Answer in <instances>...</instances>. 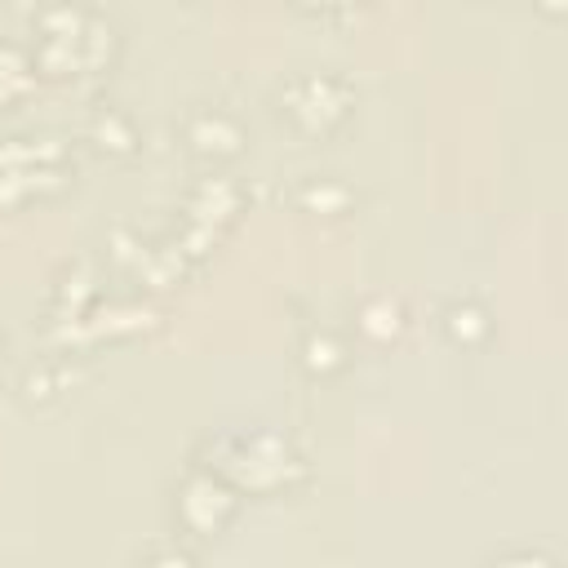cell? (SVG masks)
<instances>
[{
    "label": "cell",
    "mask_w": 568,
    "mask_h": 568,
    "mask_svg": "<svg viewBox=\"0 0 568 568\" xmlns=\"http://www.w3.org/2000/svg\"><path fill=\"white\" fill-rule=\"evenodd\" d=\"M359 324H364V333L386 337V333H395V328H399V306H395V302H386V297H377V302H368V306H364Z\"/></svg>",
    "instance_id": "277c9868"
},
{
    "label": "cell",
    "mask_w": 568,
    "mask_h": 568,
    "mask_svg": "<svg viewBox=\"0 0 568 568\" xmlns=\"http://www.w3.org/2000/svg\"><path fill=\"white\" fill-rule=\"evenodd\" d=\"M346 102V84L333 75H302L288 84V115L306 129H324Z\"/></svg>",
    "instance_id": "6da1fadb"
},
{
    "label": "cell",
    "mask_w": 568,
    "mask_h": 568,
    "mask_svg": "<svg viewBox=\"0 0 568 568\" xmlns=\"http://www.w3.org/2000/svg\"><path fill=\"white\" fill-rule=\"evenodd\" d=\"M346 186H337V182H311V191H297V200H306V204H315V209H337V204H346Z\"/></svg>",
    "instance_id": "5b68a950"
},
{
    "label": "cell",
    "mask_w": 568,
    "mask_h": 568,
    "mask_svg": "<svg viewBox=\"0 0 568 568\" xmlns=\"http://www.w3.org/2000/svg\"><path fill=\"white\" fill-rule=\"evenodd\" d=\"M497 568H550V559H541V555H528V550H519V555H506Z\"/></svg>",
    "instance_id": "ba28073f"
},
{
    "label": "cell",
    "mask_w": 568,
    "mask_h": 568,
    "mask_svg": "<svg viewBox=\"0 0 568 568\" xmlns=\"http://www.w3.org/2000/svg\"><path fill=\"white\" fill-rule=\"evenodd\" d=\"M337 355H342V351H337V342H333L328 333H311V337H306V364H311V368H333Z\"/></svg>",
    "instance_id": "8992f818"
},
{
    "label": "cell",
    "mask_w": 568,
    "mask_h": 568,
    "mask_svg": "<svg viewBox=\"0 0 568 568\" xmlns=\"http://www.w3.org/2000/svg\"><path fill=\"white\" fill-rule=\"evenodd\" d=\"M182 493H186V497H182V515H186L191 524H200V528H213V524H217V515L231 506L226 488H222L217 479H209V475H195Z\"/></svg>",
    "instance_id": "7a4b0ae2"
},
{
    "label": "cell",
    "mask_w": 568,
    "mask_h": 568,
    "mask_svg": "<svg viewBox=\"0 0 568 568\" xmlns=\"http://www.w3.org/2000/svg\"><path fill=\"white\" fill-rule=\"evenodd\" d=\"M151 568H195V564H191L186 555H160V559H155Z\"/></svg>",
    "instance_id": "9c48e42d"
},
{
    "label": "cell",
    "mask_w": 568,
    "mask_h": 568,
    "mask_svg": "<svg viewBox=\"0 0 568 568\" xmlns=\"http://www.w3.org/2000/svg\"><path fill=\"white\" fill-rule=\"evenodd\" d=\"M186 133H191V142H195L200 151H231V146L240 142V124H235L231 115H222V111H200V115H191Z\"/></svg>",
    "instance_id": "3957f363"
},
{
    "label": "cell",
    "mask_w": 568,
    "mask_h": 568,
    "mask_svg": "<svg viewBox=\"0 0 568 568\" xmlns=\"http://www.w3.org/2000/svg\"><path fill=\"white\" fill-rule=\"evenodd\" d=\"M448 328L457 337H475V333H484V311L479 306H453L448 311Z\"/></svg>",
    "instance_id": "52a82bcc"
}]
</instances>
